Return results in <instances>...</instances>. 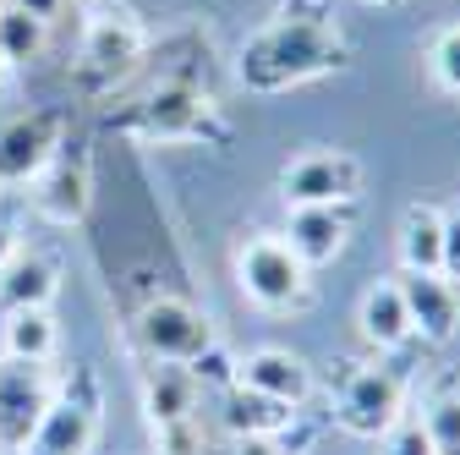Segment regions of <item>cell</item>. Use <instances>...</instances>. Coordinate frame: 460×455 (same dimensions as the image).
Listing matches in <instances>:
<instances>
[{"mask_svg":"<svg viewBox=\"0 0 460 455\" xmlns=\"http://www.w3.org/2000/svg\"><path fill=\"white\" fill-rule=\"evenodd\" d=\"M137 340H143V352L154 357V362H192V357H203L208 346H214V324L203 318V308H192L187 297H170V291H159V297H148L143 308H137Z\"/></svg>","mask_w":460,"mask_h":455,"instance_id":"ba28073f","label":"cell"},{"mask_svg":"<svg viewBox=\"0 0 460 455\" xmlns=\"http://www.w3.org/2000/svg\"><path fill=\"white\" fill-rule=\"evenodd\" d=\"M219 423L230 439H285V428L296 423V406L269 401V395H258L247 384H230V389H219Z\"/></svg>","mask_w":460,"mask_h":455,"instance_id":"2e32d148","label":"cell"},{"mask_svg":"<svg viewBox=\"0 0 460 455\" xmlns=\"http://www.w3.org/2000/svg\"><path fill=\"white\" fill-rule=\"evenodd\" d=\"M12 6H22L28 17H39V22L49 28V22H61V17H66V6H72V0H12Z\"/></svg>","mask_w":460,"mask_h":455,"instance_id":"484cf974","label":"cell"},{"mask_svg":"<svg viewBox=\"0 0 460 455\" xmlns=\"http://www.w3.org/2000/svg\"><path fill=\"white\" fill-rule=\"evenodd\" d=\"M438 274L449 286H460V209H444V253H438Z\"/></svg>","mask_w":460,"mask_h":455,"instance_id":"d4e9b609","label":"cell"},{"mask_svg":"<svg viewBox=\"0 0 460 455\" xmlns=\"http://www.w3.org/2000/svg\"><path fill=\"white\" fill-rule=\"evenodd\" d=\"M236 384L269 395V401H285V406H307L313 401V368L296 357V352H285V346H258L236 362Z\"/></svg>","mask_w":460,"mask_h":455,"instance_id":"5bb4252c","label":"cell"},{"mask_svg":"<svg viewBox=\"0 0 460 455\" xmlns=\"http://www.w3.org/2000/svg\"><path fill=\"white\" fill-rule=\"evenodd\" d=\"M66 121L61 110H33V116H17L6 132H0V182H33L49 165V154L61 148Z\"/></svg>","mask_w":460,"mask_h":455,"instance_id":"7c38bea8","label":"cell"},{"mask_svg":"<svg viewBox=\"0 0 460 455\" xmlns=\"http://www.w3.org/2000/svg\"><path fill=\"white\" fill-rule=\"evenodd\" d=\"M367 6H400V0H367Z\"/></svg>","mask_w":460,"mask_h":455,"instance_id":"f1b7e54d","label":"cell"},{"mask_svg":"<svg viewBox=\"0 0 460 455\" xmlns=\"http://www.w3.org/2000/svg\"><path fill=\"white\" fill-rule=\"evenodd\" d=\"M236 286L263 313H302L313 297L307 263L285 247L279 236H247L236 247Z\"/></svg>","mask_w":460,"mask_h":455,"instance_id":"3957f363","label":"cell"},{"mask_svg":"<svg viewBox=\"0 0 460 455\" xmlns=\"http://www.w3.org/2000/svg\"><path fill=\"white\" fill-rule=\"evenodd\" d=\"M351 61V44L329 0H285V6L242 44L236 77L252 94H285L296 83L329 77Z\"/></svg>","mask_w":460,"mask_h":455,"instance_id":"6da1fadb","label":"cell"},{"mask_svg":"<svg viewBox=\"0 0 460 455\" xmlns=\"http://www.w3.org/2000/svg\"><path fill=\"white\" fill-rule=\"evenodd\" d=\"M428 72H433V83L444 94L460 99V22H449V28L433 33V44H428Z\"/></svg>","mask_w":460,"mask_h":455,"instance_id":"603a6c76","label":"cell"},{"mask_svg":"<svg viewBox=\"0 0 460 455\" xmlns=\"http://www.w3.org/2000/svg\"><path fill=\"white\" fill-rule=\"evenodd\" d=\"M198 384L181 362H154L143 373V412H148V428L154 433H170V428H187L198 423Z\"/></svg>","mask_w":460,"mask_h":455,"instance_id":"9a60e30c","label":"cell"},{"mask_svg":"<svg viewBox=\"0 0 460 455\" xmlns=\"http://www.w3.org/2000/svg\"><path fill=\"white\" fill-rule=\"evenodd\" d=\"M55 346H61V329H55L49 308H22V313H6V324H0V357L49 362Z\"/></svg>","mask_w":460,"mask_h":455,"instance_id":"ffe728a7","label":"cell"},{"mask_svg":"<svg viewBox=\"0 0 460 455\" xmlns=\"http://www.w3.org/2000/svg\"><path fill=\"white\" fill-rule=\"evenodd\" d=\"M362 192V165L345 148H307L279 170V198L285 209H318V203H357Z\"/></svg>","mask_w":460,"mask_h":455,"instance_id":"9c48e42d","label":"cell"},{"mask_svg":"<svg viewBox=\"0 0 460 455\" xmlns=\"http://www.w3.org/2000/svg\"><path fill=\"white\" fill-rule=\"evenodd\" d=\"M438 253H444V209L411 203L400 214V263L411 274H438Z\"/></svg>","mask_w":460,"mask_h":455,"instance_id":"d6986e66","label":"cell"},{"mask_svg":"<svg viewBox=\"0 0 460 455\" xmlns=\"http://www.w3.org/2000/svg\"><path fill=\"white\" fill-rule=\"evenodd\" d=\"M351 225H357V203H318V209H291V219H285L279 242L291 247L307 269H323L345 253V242H351Z\"/></svg>","mask_w":460,"mask_h":455,"instance_id":"8fae6325","label":"cell"},{"mask_svg":"<svg viewBox=\"0 0 460 455\" xmlns=\"http://www.w3.org/2000/svg\"><path fill=\"white\" fill-rule=\"evenodd\" d=\"M28 203L39 219L49 225H77L93 203V165H88V148L83 143H66L49 154V165L28 182Z\"/></svg>","mask_w":460,"mask_h":455,"instance_id":"30bf717a","label":"cell"},{"mask_svg":"<svg viewBox=\"0 0 460 455\" xmlns=\"http://www.w3.org/2000/svg\"><path fill=\"white\" fill-rule=\"evenodd\" d=\"M99 423H104V395H99V379L88 368L72 373V384L55 389V406L44 412L28 455H88L93 439H99Z\"/></svg>","mask_w":460,"mask_h":455,"instance_id":"8992f818","label":"cell"},{"mask_svg":"<svg viewBox=\"0 0 460 455\" xmlns=\"http://www.w3.org/2000/svg\"><path fill=\"white\" fill-rule=\"evenodd\" d=\"M406 389H411V368L406 362H373L357 368L340 384L334 401V423L357 439H384L400 417H406Z\"/></svg>","mask_w":460,"mask_h":455,"instance_id":"277c9868","label":"cell"},{"mask_svg":"<svg viewBox=\"0 0 460 455\" xmlns=\"http://www.w3.org/2000/svg\"><path fill=\"white\" fill-rule=\"evenodd\" d=\"M17 253V231H12V225L6 219H0V269H6V258Z\"/></svg>","mask_w":460,"mask_h":455,"instance_id":"83f0119b","label":"cell"},{"mask_svg":"<svg viewBox=\"0 0 460 455\" xmlns=\"http://www.w3.org/2000/svg\"><path fill=\"white\" fill-rule=\"evenodd\" d=\"M110 127H121L143 143H225L230 138L219 104L198 83H159L132 110L110 116Z\"/></svg>","mask_w":460,"mask_h":455,"instance_id":"7a4b0ae2","label":"cell"},{"mask_svg":"<svg viewBox=\"0 0 460 455\" xmlns=\"http://www.w3.org/2000/svg\"><path fill=\"white\" fill-rule=\"evenodd\" d=\"M49 406H55L49 362L0 357V455H28Z\"/></svg>","mask_w":460,"mask_h":455,"instance_id":"52a82bcc","label":"cell"},{"mask_svg":"<svg viewBox=\"0 0 460 455\" xmlns=\"http://www.w3.org/2000/svg\"><path fill=\"white\" fill-rule=\"evenodd\" d=\"M384 455H433V444H428V433H422L417 417H400V423L384 433Z\"/></svg>","mask_w":460,"mask_h":455,"instance_id":"cb8c5ba5","label":"cell"},{"mask_svg":"<svg viewBox=\"0 0 460 455\" xmlns=\"http://www.w3.org/2000/svg\"><path fill=\"white\" fill-rule=\"evenodd\" d=\"M417 423H422L433 455H460V379L455 373H444V379L428 384Z\"/></svg>","mask_w":460,"mask_h":455,"instance_id":"44dd1931","label":"cell"},{"mask_svg":"<svg viewBox=\"0 0 460 455\" xmlns=\"http://www.w3.org/2000/svg\"><path fill=\"white\" fill-rule=\"evenodd\" d=\"M357 329L367 346L378 352H400L411 340V313H406V297H400V280H378V286L362 291V308H357Z\"/></svg>","mask_w":460,"mask_h":455,"instance_id":"ac0fdd59","label":"cell"},{"mask_svg":"<svg viewBox=\"0 0 460 455\" xmlns=\"http://www.w3.org/2000/svg\"><path fill=\"white\" fill-rule=\"evenodd\" d=\"M400 297L411 313V335H422V346H449L460 335V286H449L444 274H400Z\"/></svg>","mask_w":460,"mask_h":455,"instance_id":"4fadbf2b","label":"cell"},{"mask_svg":"<svg viewBox=\"0 0 460 455\" xmlns=\"http://www.w3.org/2000/svg\"><path fill=\"white\" fill-rule=\"evenodd\" d=\"M0 72H6V67H0Z\"/></svg>","mask_w":460,"mask_h":455,"instance_id":"f546056e","label":"cell"},{"mask_svg":"<svg viewBox=\"0 0 460 455\" xmlns=\"http://www.w3.org/2000/svg\"><path fill=\"white\" fill-rule=\"evenodd\" d=\"M148 49V28L127 6H99L83 22V49H77V72L93 88H115Z\"/></svg>","mask_w":460,"mask_h":455,"instance_id":"5b68a950","label":"cell"},{"mask_svg":"<svg viewBox=\"0 0 460 455\" xmlns=\"http://www.w3.org/2000/svg\"><path fill=\"white\" fill-rule=\"evenodd\" d=\"M230 455H279V450H274V439H236Z\"/></svg>","mask_w":460,"mask_h":455,"instance_id":"4316f807","label":"cell"},{"mask_svg":"<svg viewBox=\"0 0 460 455\" xmlns=\"http://www.w3.org/2000/svg\"><path fill=\"white\" fill-rule=\"evenodd\" d=\"M44 44H49V28L39 17H28L22 6H12V0H0V67L39 61Z\"/></svg>","mask_w":460,"mask_h":455,"instance_id":"7402d4cb","label":"cell"},{"mask_svg":"<svg viewBox=\"0 0 460 455\" xmlns=\"http://www.w3.org/2000/svg\"><path fill=\"white\" fill-rule=\"evenodd\" d=\"M61 297V269L44 253H12L0 269V313H22V308H49Z\"/></svg>","mask_w":460,"mask_h":455,"instance_id":"e0dca14e","label":"cell"}]
</instances>
